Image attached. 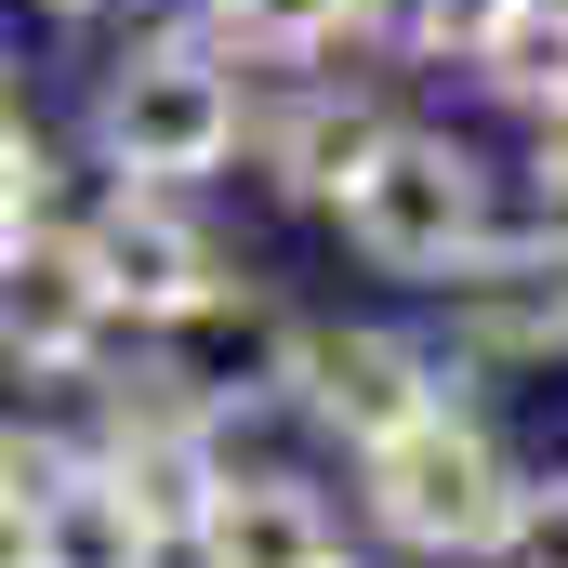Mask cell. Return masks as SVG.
<instances>
[{
	"mask_svg": "<svg viewBox=\"0 0 568 568\" xmlns=\"http://www.w3.org/2000/svg\"><path fill=\"white\" fill-rule=\"evenodd\" d=\"M239 120H252V80L199 40V27H145L93 67V172L106 185H172L199 199L225 159H239Z\"/></svg>",
	"mask_w": 568,
	"mask_h": 568,
	"instance_id": "obj_1",
	"label": "cell"
},
{
	"mask_svg": "<svg viewBox=\"0 0 568 568\" xmlns=\"http://www.w3.org/2000/svg\"><path fill=\"white\" fill-rule=\"evenodd\" d=\"M331 225H344V252L384 265V278H449V265L489 239V159L463 133L397 120V133L371 145V172L331 199Z\"/></svg>",
	"mask_w": 568,
	"mask_h": 568,
	"instance_id": "obj_2",
	"label": "cell"
},
{
	"mask_svg": "<svg viewBox=\"0 0 568 568\" xmlns=\"http://www.w3.org/2000/svg\"><path fill=\"white\" fill-rule=\"evenodd\" d=\"M357 503L410 556H489L503 516H516V463H503V436L476 424V410H424L410 436L357 449Z\"/></svg>",
	"mask_w": 568,
	"mask_h": 568,
	"instance_id": "obj_3",
	"label": "cell"
},
{
	"mask_svg": "<svg viewBox=\"0 0 568 568\" xmlns=\"http://www.w3.org/2000/svg\"><path fill=\"white\" fill-rule=\"evenodd\" d=\"M145 371L185 397V410H212V424H252V410H291V371H304V317H291L265 278H225L199 291V304H172L159 331H133Z\"/></svg>",
	"mask_w": 568,
	"mask_h": 568,
	"instance_id": "obj_4",
	"label": "cell"
},
{
	"mask_svg": "<svg viewBox=\"0 0 568 568\" xmlns=\"http://www.w3.org/2000/svg\"><path fill=\"white\" fill-rule=\"evenodd\" d=\"M67 239H80V265H93V291H106L120 331H159L172 304H199V291L225 278V239L172 185H106L93 212H67Z\"/></svg>",
	"mask_w": 568,
	"mask_h": 568,
	"instance_id": "obj_5",
	"label": "cell"
},
{
	"mask_svg": "<svg viewBox=\"0 0 568 568\" xmlns=\"http://www.w3.org/2000/svg\"><path fill=\"white\" fill-rule=\"evenodd\" d=\"M436 291H449V371H542V357H568V239L556 225H529V239L489 225Z\"/></svg>",
	"mask_w": 568,
	"mask_h": 568,
	"instance_id": "obj_6",
	"label": "cell"
},
{
	"mask_svg": "<svg viewBox=\"0 0 568 568\" xmlns=\"http://www.w3.org/2000/svg\"><path fill=\"white\" fill-rule=\"evenodd\" d=\"M120 344H133V331L106 317V291H93V265H80V239H67V225H40V239H13V252H0V371H13V384L80 397Z\"/></svg>",
	"mask_w": 568,
	"mask_h": 568,
	"instance_id": "obj_7",
	"label": "cell"
},
{
	"mask_svg": "<svg viewBox=\"0 0 568 568\" xmlns=\"http://www.w3.org/2000/svg\"><path fill=\"white\" fill-rule=\"evenodd\" d=\"M291 410L331 436V449H384L424 410H449V357L410 344V331H304V371H291Z\"/></svg>",
	"mask_w": 568,
	"mask_h": 568,
	"instance_id": "obj_8",
	"label": "cell"
},
{
	"mask_svg": "<svg viewBox=\"0 0 568 568\" xmlns=\"http://www.w3.org/2000/svg\"><path fill=\"white\" fill-rule=\"evenodd\" d=\"M384 133H397V106H384L357 67H331V80H278V106L239 120V159L265 172V199L331 212V199L371 172V145H384Z\"/></svg>",
	"mask_w": 568,
	"mask_h": 568,
	"instance_id": "obj_9",
	"label": "cell"
},
{
	"mask_svg": "<svg viewBox=\"0 0 568 568\" xmlns=\"http://www.w3.org/2000/svg\"><path fill=\"white\" fill-rule=\"evenodd\" d=\"M0 556L13 568H172V542H159V516H145L93 449H53Z\"/></svg>",
	"mask_w": 568,
	"mask_h": 568,
	"instance_id": "obj_10",
	"label": "cell"
},
{
	"mask_svg": "<svg viewBox=\"0 0 568 568\" xmlns=\"http://www.w3.org/2000/svg\"><path fill=\"white\" fill-rule=\"evenodd\" d=\"M185 556L199 568H331L344 556V516L317 476H278V463H225L212 503L185 516Z\"/></svg>",
	"mask_w": 568,
	"mask_h": 568,
	"instance_id": "obj_11",
	"label": "cell"
},
{
	"mask_svg": "<svg viewBox=\"0 0 568 568\" xmlns=\"http://www.w3.org/2000/svg\"><path fill=\"white\" fill-rule=\"evenodd\" d=\"M172 27H199L239 80H331L357 53V0H185Z\"/></svg>",
	"mask_w": 568,
	"mask_h": 568,
	"instance_id": "obj_12",
	"label": "cell"
},
{
	"mask_svg": "<svg viewBox=\"0 0 568 568\" xmlns=\"http://www.w3.org/2000/svg\"><path fill=\"white\" fill-rule=\"evenodd\" d=\"M476 80L516 106V120H568V0H516L476 53Z\"/></svg>",
	"mask_w": 568,
	"mask_h": 568,
	"instance_id": "obj_13",
	"label": "cell"
},
{
	"mask_svg": "<svg viewBox=\"0 0 568 568\" xmlns=\"http://www.w3.org/2000/svg\"><path fill=\"white\" fill-rule=\"evenodd\" d=\"M53 199H67V185H53V133H40V106L0 80V252L40 239V225H67Z\"/></svg>",
	"mask_w": 568,
	"mask_h": 568,
	"instance_id": "obj_14",
	"label": "cell"
},
{
	"mask_svg": "<svg viewBox=\"0 0 568 568\" xmlns=\"http://www.w3.org/2000/svg\"><path fill=\"white\" fill-rule=\"evenodd\" d=\"M503 568H568V476H516V516H503Z\"/></svg>",
	"mask_w": 568,
	"mask_h": 568,
	"instance_id": "obj_15",
	"label": "cell"
},
{
	"mask_svg": "<svg viewBox=\"0 0 568 568\" xmlns=\"http://www.w3.org/2000/svg\"><path fill=\"white\" fill-rule=\"evenodd\" d=\"M40 463H53V436L0 424V542H13V516H27V489H40Z\"/></svg>",
	"mask_w": 568,
	"mask_h": 568,
	"instance_id": "obj_16",
	"label": "cell"
},
{
	"mask_svg": "<svg viewBox=\"0 0 568 568\" xmlns=\"http://www.w3.org/2000/svg\"><path fill=\"white\" fill-rule=\"evenodd\" d=\"M529 133H542V145H529V172H542V225L568 239V120H529Z\"/></svg>",
	"mask_w": 568,
	"mask_h": 568,
	"instance_id": "obj_17",
	"label": "cell"
},
{
	"mask_svg": "<svg viewBox=\"0 0 568 568\" xmlns=\"http://www.w3.org/2000/svg\"><path fill=\"white\" fill-rule=\"evenodd\" d=\"M40 13H67V27H93V13H120V0H40Z\"/></svg>",
	"mask_w": 568,
	"mask_h": 568,
	"instance_id": "obj_18",
	"label": "cell"
},
{
	"mask_svg": "<svg viewBox=\"0 0 568 568\" xmlns=\"http://www.w3.org/2000/svg\"><path fill=\"white\" fill-rule=\"evenodd\" d=\"M0 80H13V0H0Z\"/></svg>",
	"mask_w": 568,
	"mask_h": 568,
	"instance_id": "obj_19",
	"label": "cell"
},
{
	"mask_svg": "<svg viewBox=\"0 0 568 568\" xmlns=\"http://www.w3.org/2000/svg\"><path fill=\"white\" fill-rule=\"evenodd\" d=\"M331 568H357V556H331Z\"/></svg>",
	"mask_w": 568,
	"mask_h": 568,
	"instance_id": "obj_20",
	"label": "cell"
}]
</instances>
